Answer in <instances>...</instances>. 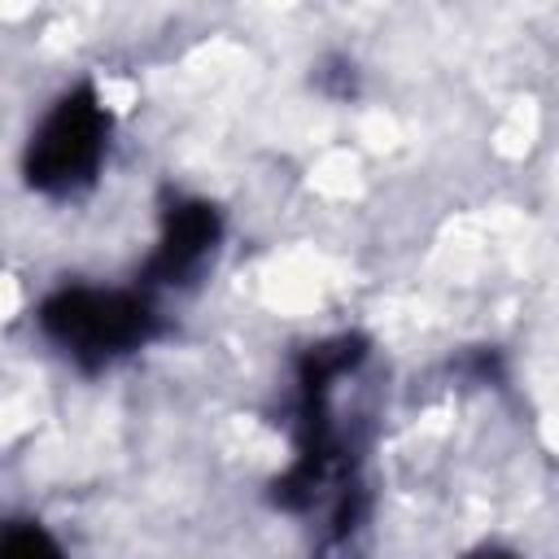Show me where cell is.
I'll return each instance as SVG.
<instances>
[{"label":"cell","instance_id":"6da1fadb","mask_svg":"<svg viewBox=\"0 0 559 559\" xmlns=\"http://www.w3.org/2000/svg\"><path fill=\"white\" fill-rule=\"evenodd\" d=\"M367 358L362 336H332L319 345H306L297 358V406H293V463L275 480V502L284 511H310L328 498V542L349 546L354 533L367 520L362 480L354 467V454H345V428L332 411L336 380L358 371Z\"/></svg>","mask_w":559,"mask_h":559},{"label":"cell","instance_id":"7a4b0ae2","mask_svg":"<svg viewBox=\"0 0 559 559\" xmlns=\"http://www.w3.org/2000/svg\"><path fill=\"white\" fill-rule=\"evenodd\" d=\"M35 323L79 371H105L162 336V314L144 288L61 284L39 301Z\"/></svg>","mask_w":559,"mask_h":559},{"label":"cell","instance_id":"3957f363","mask_svg":"<svg viewBox=\"0 0 559 559\" xmlns=\"http://www.w3.org/2000/svg\"><path fill=\"white\" fill-rule=\"evenodd\" d=\"M109 135L114 118L96 92V83H74L66 87L44 118L35 122L26 153H22V175L39 197H79L96 183L105 157H109Z\"/></svg>","mask_w":559,"mask_h":559},{"label":"cell","instance_id":"277c9868","mask_svg":"<svg viewBox=\"0 0 559 559\" xmlns=\"http://www.w3.org/2000/svg\"><path fill=\"white\" fill-rule=\"evenodd\" d=\"M223 240V214L205 197L175 192L162 205V231L140 266V288H188L205 275Z\"/></svg>","mask_w":559,"mask_h":559},{"label":"cell","instance_id":"5b68a950","mask_svg":"<svg viewBox=\"0 0 559 559\" xmlns=\"http://www.w3.org/2000/svg\"><path fill=\"white\" fill-rule=\"evenodd\" d=\"M0 559H66V550L39 520H13L4 524Z\"/></svg>","mask_w":559,"mask_h":559},{"label":"cell","instance_id":"8992f818","mask_svg":"<svg viewBox=\"0 0 559 559\" xmlns=\"http://www.w3.org/2000/svg\"><path fill=\"white\" fill-rule=\"evenodd\" d=\"M476 559H515V555H511V550H480Z\"/></svg>","mask_w":559,"mask_h":559}]
</instances>
